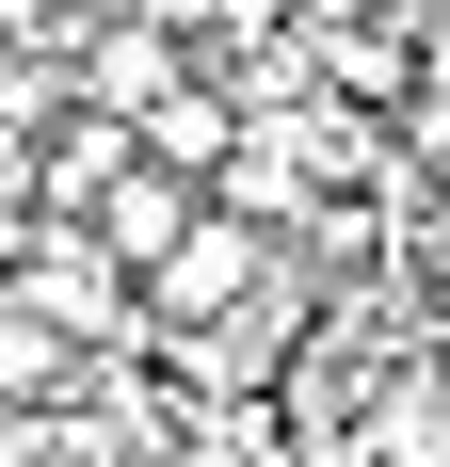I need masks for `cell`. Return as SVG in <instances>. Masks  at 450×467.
<instances>
[{"label": "cell", "mask_w": 450, "mask_h": 467, "mask_svg": "<svg viewBox=\"0 0 450 467\" xmlns=\"http://www.w3.org/2000/svg\"><path fill=\"white\" fill-rule=\"evenodd\" d=\"M225 145H241V113H225L210 81H178L161 113H129V161H161V178H193V193L225 178Z\"/></svg>", "instance_id": "4"}, {"label": "cell", "mask_w": 450, "mask_h": 467, "mask_svg": "<svg viewBox=\"0 0 450 467\" xmlns=\"http://www.w3.org/2000/svg\"><path fill=\"white\" fill-rule=\"evenodd\" d=\"M258 290H273V242H258V226H225V210H193V226H178V258L129 290V306H145V355H161V338H210V323H241Z\"/></svg>", "instance_id": "2"}, {"label": "cell", "mask_w": 450, "mask_h": 467, "mask_svg": "<svg viewBox=\"0 0 450 467\" xmlns=\"http://www.w3.org/2000/svg\"><path fill=\"white\" fill-rule=\"evenodd\" d=\"M193 210H210V193H193V178H161V161H113V193H97V210H81V242H97V258H113V275H161V258H178V226H193Z\"/></svg>", "instance_id": "3"}, {"label": "cell", "mask_w": 450, "mask_h": 467, "mask_svg": "<svg viewBox=\"0 0 450 467\" xmlns=\"http://www.w3.org/2000/svg\"><path fill=\"white\" fill-rule=\"evenodd\" d=\"M0 323H33L48 355H145V306H129V275H113V258H97L81 226H16L0 242Z\"/></svg>", "instance_id": "1"}]
</instances>
